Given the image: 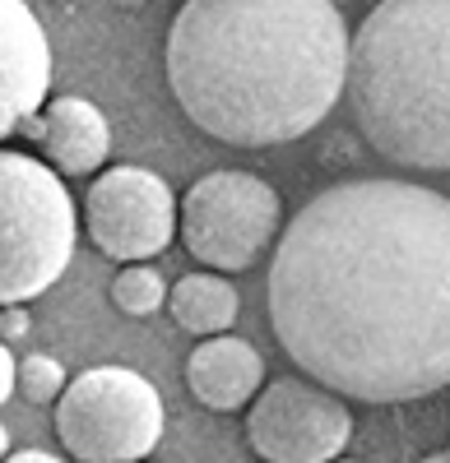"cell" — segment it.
<instances>
[{
	"label": "cell",
	"instance_id": "1",
	"mask_svg": "<svg viewBox=\"0 0 450 463\" xmlns=\"http://www.w3.org/2000/svg\"><path fill=\"white\" fill-rule=\"evenodd\" d=\"M270 329L288 362L358 403L450 384V195L399 176L325 185L279 232Z\"/></svg>",
	"mask_w": 450,
	"mask_h": 463
},
{
	"label": "cell",
	"instance_id": "2",
	"mask_svg": "<svg viewBox=\"0 0 450 463\" xmlns=\"http://www.w3.org/2000/svg\"><path fill=\"white\" fill-rule=\"evenodd\" d=\"M353 33L334 0H181L168 89L218 144L270 148L311 135L349 89Z\"/></svg>",
	"mask_w": 450,
	"mask_h": 463
},
{
	"label": "cell",
	"instance_id": "3",
	"mask_svg": "<svg viewBox=\"0 0 450 463\" xmlns=\"http://www.w3.org/2000/svg\"><path fill=\"white\" fill-rule=\"evenodd\" d=\"M344 98L386 163L450 172V0H377L353 28Z\"/></svg>",
	"mask_w": 450,
	"mask_h": 463
},
{
	"label": "cell",
	"instance_id": "4",
	"mask_svg": "<svg viewBox=\"0 0 450 463\" xmlns=\"http://www.w3.org/2000/svg\"><path fill=\"white\" fill-rule=\"evenodd\" d=\"M74 200L65 181L28 153L0 148V306L56 288L74 255Z\"/></svg>",
	"mask_w": 450,
	"mask_h": 463
},
{
	"label": "cell",
	"instance_id": "5",
	"mask_svg": "<svg viewBox=\"0 0 450 463\" xmlns=\"http://www.w3.org/2000/svg\"><path fill=\"white\" fill-rule=\"evenodd\" d=\"M163 427V394L130 366L80 371L56 399V436L80 463H144Z\"/></svg>",
	"mask_w": 450,
	"mask_h": 463
},
{
	"label": "cell",
	"instance_id": "6",
	"mask_svg": "<svg viewBox=\"0 0 450 463\" xmlns=\"http://www.w3.org/2000/svg\"><path fill=\"white\" fill-rule=\"evenodd\" d=\"M283 232L279 190L255 172H209L177 204V237L214 274L260 264Z\"/></svg>",
	"mask_w": 450,
	"mask_h": 463
},
{
	"label": "cell",
	"instance_id": "7",
	"mask_svg": "<svg viewBox=\"0 0 450 463\" xmlns=\"http://www.w3.org/2000/svg\"><path fill=\"white\" fill-rule=\"evenodd\" d=\"M349 440V399L311 375H279L246 408V445L260 454V463H334Z\"/></svg>",
	"mask_w": 450,
	"mask_h": 463
},
{
	"label": "cell",
	"instance_id": "8",
	"mask_svg": "<svg viewBox=\"0 0 450 463\" xmlns=\"http://www.w3.org/2000/svg\"><path fill=\"white\" fill-rule=\"evenodd\" d=\"M177 195L148 167H107L93 176L84 195V232L89 241L121 264H148L177 237Z\"/></svg>",
	"mask_w": 450,
	"mask_h": 463
},
{
	"label": "cell",
	"instance_id": "9",
	"mask_svg": "<svg viewBox=\"0 0 450 463\" xmlns=\"http://www.w3.org/2000/svg\"><path fill=\"white\" fill-rule=\"evenodd\" d=\"M52 43L24 0H0V139L24 130L52 98Z\"/></svg>",
	"mask_w": 450,
	"mask_h": 463
},
{
	"label": "cell",
	"instance_id": "10",
	"mask_svg": "<svg viewBox=\"0 0 450 463\" xmlns=\"http://www.w3.org/2000/svg\"><path fill=\"white\" fill-rule=\"evenodd\" d=\"M24 135L43 144V158L56 176H93L111 153V126L89 98H52L24 121Z\"/></svg>",
	"mask_w": 450,
	"mask_h": 463
},
{
	"label": "cell",
	"instance_id": "11",
	"mask_svg": "<svg viewBox=\"0 0 450 463\" xmlns=\"http://www.w3.org/2000/svg\"><path fill=\"white\" fill-rule=\"evenodd\" d=\"M186 390H191V399H200L209 412L251 408L255 394L265 390V362H260V353L237 334L205 338L196 353L186 357Z\"/></svg>",
	"mask_w": 450,
	"mask_h": 463
},
{
	"label": "cell",
	"instance_id": "12",
	"mask_svg": "<svg viewBox=\"0 0 450 463\" xmlns=\"http://www.w3.org/2000/svg\"><path fill=\"white\" fill-rule=\"evenodd\" d=\"M168 311L186 334L218 338V334L233 329V320L242 311V297L223 274H186L168 292Z\"/></svg>",
	"mask_w": 450,
	"mask_h": 463
},
{
	"label": "cell",
	"instance_id": "13",
	"mask_svg": "<svg viewBox=\"0 0 450 463\" xmlns=\"http://www.w3.org/2000/svg\"><path fill=\"white\" fill-rule=\"evenodd\" d=\"M168 283L154 264H126L117 283H111V306L117 311H126L130 320H148V316H158L163 306H168Z\"/></svg>",
	"mask_w": 450,
	"mask_h": 463
},
{
	"label": "cell",
	"instance_id": "14",
	"mask_svg": "<svg viewBox=\"0 0 450 463\" xmlns=\"http://www.w3.org/2000/svg\"><path fill=\"white\" fill-rule=\"evenodd\" d=\"M65 384H70V375L56 357H47V353L19 357V394L28 403H56L65 394Z\"/></svg>",
	"mask_w": 450,
	"mask_h": 463
},
{
	"label": "cell",
	"instance_id": "15",
	"mask_svg": "<svg viewBox=\"0 0 450 463\" xmlns=\"http://www.w3.org/2000/svg\"><path fill=\"white\" fill-rule=\"evenodd\" d=\"M33 320H28V306H0V343H19L28 338Z\"/></svg>",
	"mask_w": 450,
	"mask_h": 463
},
{
	"label": "cell",
	"instance_id": "16",
	"mask_svg": "<svg viewBox=\"0 0 450 463\" xmlns=\"http://www.w3.org/2000/svg\"><path fill=\"white\" fill-rule=\"evenodd\" d=\"M14 390H19V362L10 357V343H0V408Z\"/></svg>",
	"mask_w": 450,
	"mask_h": 463
},
{
	"label": "cell",
	"instance_id": "17",
	"mask_svg": "<svg viewBox=\"0 0 450 463\" xmlns=\"http://www.w3.org/2000/svg\"><path fill=\"white\" fill-rule=\"evenodd\" d=\"M5 463H65V458H56V454H47V449H19V454H10Z\"/></svg>",
	"mask_w": 450,
	"mask_h": 463
},
{
	"label": "cell",
	"instance_id": "18",
	"mask_svg": "<svg viewBox=\"0 0 450 463\" xmlns=\"http://www.w3.org/2000/svg\"><path fill=\"white\" fill-rule=\"evenodd\" d=\"M5 458H10V431L0 427V463H5Z\"/></svg>",
	"mask_w": 450,
	"mask_h": 463
},
{
	"label": "cell",
	"instance_id": "19",
	"mask_svg": "<svg viewBox=\"0 0 450 463\" xmlns=\"http://www.w3.org/2000/svg\"><path fill=\"white\" fill-rule=\"evenodd\" d=\"M418 463H450V449H436V454H427V458H418Z\"/></svg>",
	"mask_w": 450,
	"mask_h": 463
},
{
	"label": "cell",
	"instance_id": "20",
	"mask_svg": "<svg viewBox=\"0 0 450 463\" xmlns=\"http://www.w3.org/2000/svg\"><path fill=\"white\" fill-rule=\"evenodd\" d=\"M111 5H121V10H139V5H148V0H111Z\"/></svg>",
	"mask_w": 450,
	"mask_h": 463
},
{
	"label": "cell",
	"instance_id": "21",
	"mask_svg": "<svg viewBox=\"0 0 450 463\" xmlns=\"http://www.w3.org/2000/svg\"><path fill=\"white\" fill-rule=\"evenodd\" d=\"M334 463H358V458H334Z\"/></svg>",
	"mask_w": 450,
	"mask_h": 463
},
{
	"label": "cell",
	"instance_id": "22",
	"mask_svg": "<svg viewBox=\"0 0 450 463\" xmlns=\"http://www.w3.org/2000/svg\"><path fill=\"white\" fill-rule=\"evenodd\" d=\"M61 5H70V0H61Z\"/></svg>",
	"mask_w": 450,
	"mask_h": 463
}]
</instances>
